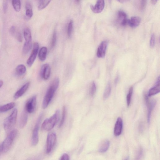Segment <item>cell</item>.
<instances>
[{"label": "cell", "instance_id": "obj_1", "mask_svg": "<svg viewBox=\"0 0 160 160\" xmlns=\"http://www.w3.org/2000/svg\"><path fill=\"white\" fill-rule=\"evenodd\" d=\"M59 80L56 78L52 82L45 96L42 103V107L44 109L47 107L51 101L54 94L58 88Z\"/></svg>", "mask_w": 160, "mask_h": 160}, {"label": "cell", "instance_id": "obj_2", "mask_svg": "<svg viewBox=\"0 0 160 160\" xmlns=\"http://www.w3.org/2000/svg\"><path fill=\"white\" fill-rule=\"evenodd\" d=\"M60 112L57 110L55 114L49 118L46 119L42 124L41 129L43 131H49L55 127L59 118Z\"/></svg>", "mask_w": 160, "mask_h": 160}, {"label": "cell", "instance_id": "obj_3", "mask_svg": "<svg viewBox=\"0 0 160 160\" xmlns=\"http://www.w3.org/2000/svg\"><path fill=\"white\" fill-rule=\"evenodd\" d=\"M17 134V131L16 130L12 131L9 133L2 144L0 145L3 153L8 152L11 148Z\"/></svg>", "mask_w": 160, "mask_h": 160}, {"label": "cell", "instance_id": "obj_4", "mask_svg": "<svg viewBox=\"0 0 160 160\" xmlns=\"http://www.w3.org/2000/svg\"><path fill=\"white\" fill-rule=\"evenodd\" d=\"M17 114V110L15 109L5 120L4 126L5 130L6 132L9 131L15 126L16 121Z\"/></svg>", "mask_w": 160, "mask_h": 160}, {"label": "cell", "instance_id": "obj_5", "mask_svg": "<svg viewBox=\"0 0 160 160\" xmlns=\"http://www.w3.org/2000/svg\"><path fill=\"white\" fill-rule=\"evenodd\" d=\"M42 117V114H41L38 118L33 131L32 136V144L33 146H36L38 143L39 131L41 122Z\"/></svg>", "mask_w": 160, "mask_h": 160}, {"label": "cell", "instance_id": "obj_6", "mask_svg": "<svg viewBox=\"0 0 160 160\" xmlns=\"http://www.w3.org/2000/svg\"><path fill=\"white\" fill-rule=\"evenodd\" d=\"M56 141V136L55 133L48 134L47 139L46 152L49 154L52 151L55 145Z\"/></svg>", "mask_w": 160, "mask_h": 160}, {"label": "cell", "instance_id": "obj_7", "mask_svg": "<svg viewBox=\"0 0 160 160\" xmlns=\"http://www.w3.org/2000/svg\"><path fill=\"white\" fill-rule=\"evenodd\" d=\"M36 96H34L28 100L25 106L26 111L27 112L31 114L34 112L36 108Z\"/></svg>", "mask_w": 160, "mask_h": 160}, {"label": "cell", "instance_id": "obj_8", "mask_svg": "<svg viewBox=\"0 0 160 160\" xmlns=\"http://www.w3.org/2000/svg\"><path fill=\"white\" fill-rule=\"evenodd\" d=\"M39 48V44L37 42L35 43L34 45L32 51L31 56L27 62V63L28 66L30 67L33 64L36 58Z\"/></svg>", "mask_w": 160, "mask_h": 160}, {"label": "cell", "instance_id": "obj_9", "mask_svg": "<svg viewBox=\"0 0 160 160\" xmlns=\"http://www.w3.org/2000/svg\"><path fill=\"white\" fill-rule=\"evenodd\" d=\"M108 44L107 41H104L101 43L97 52V56L98 58H103L105 57Z\"/></svg>", "mask_w": 160, "mask_h": 160}, {"label": "cell", "instance_id": "obj_10", "mask_svg": "<svg viewBox=\"0 0 160 160\" xmlns=\"http://www.w3.org/2000/svg\"><path fill=\"white\" fill-rule=\"evenodd\" d=\"M51 69L50 66L47 64L43 66L41 68L40 75V77L45 80H48L50 76Z\"/></svg>", "mask_w": 160, "mask_h": 160}, {"label": "cell", "instance_id": "obj_11", "mask_svg": "<svg viewBox=\"0 0 160 160\" xmlns=\"http://www.w3.org/2000/svg\"><path fill=\"white\" fill-rule=\"evenodd\" d=\"M104 7V0H97L94 6L91 5L90 8L94 13L98 14L102 12Z\"/></svg>", "mask_w": 160, "mask_h": 160}, {"label": "cell", "instance_id": "obj_12", "mask_svg": "<svg viewBox=\"0 0 160 160\" xmlns=\"http://www.w3.org/2000/svg\"><path fill=\"white\" fill-rule=\"evenodd\" d=\"M123 121L121 117H119L116 122L114 129V134L115 136H118L122 133L123 128Z\"/></svg>", "mask_w": 160, "mask_h": 160}, {"label": "cell", "instance_id": "obj_13", "mask_svg": "<svg viewBox=\"0 0 160 160\" xmlns=\"http://www.w3.org/2000/svg\"><path fill=\"white\" fill-rule=\"evenodd\" d=\"M146 103L148 106V113L147 115V121L148 123H150L151 116L153 110L154 109L156 104V101L155 100H152L149 102L148 97L146 98Z\"/></svg>", "mask_w": 160, "mask_h": 160}, {"label": "cell", "instance_id": "obj_14", "mask_svg": "<svg viewBox=\"0 0 160 160\" xmlns=\"http://www.w3.org/2000/svg\"><path fill=\"white\" fill-rule=\"evenodd\" d=\"M128 20L127 18V15L125 13L122 11H120L118 12V21L121 26H125L128 25Z\"/></svg>", "mask_w": 160, "mask_h": 160}, {"label": "cell", "instance_id": "obj_15", "mask_svg": "<svg viewBox=\"0 0 160 160\" xmlns=\"http://www.w3.org/2000/svg\"><path fill=\"white\" fill-rule=\"evenodd\" d=\"M30 84V83L28 82L21 87L15 94L14 96L15 100H17L22 97L29 88Z\"/></svg>", "mask_w": 160, "mask_h": 160}, {"label": "cell", "instance_id": "obj_16", "mask_svg": "<svg viewBox=\"0 0 160 160\" xmlns=\"http://www.w3.org/2000/svg\"><path fill=\"white\" fill-rule=\"evenodd\" d=\"M141 19L139 17L134 16L128 20V25L132 28H135L139 26L141 23Z\"/></svg>", "mask_w": 160, "mask_h": 160}, {"label": "cell", "instance_id": "obj_17", "mask_svg": "<svg viewBox=\"0 0 160 160\" xmlns=\"http://www.w3.org/2000/svg\"><path fill=\"white\" fill-rule=\"evenodd\" d=\"M28 119L27 112L24 111L21 114L19 121V126L20 128L22 129L26 125Z\"/></svg>", "mask_w": 160, "mask_h": 160}, {"label": "cell", "instance_id": "obj_18", "mask_svg": "<svg viewBox=\"0 0 160 160\" xmlns=\"http://www.w3.org/2000/svg\"><path fill=\"white\" fill-rule=\"evenodd\" d=\"M160 79L159 77L157 80L155 86L149 90L148 93V97H151L152 96L158 94L160 92Z\"/></svg>", "mask_w": 160, "mask_h": 160}, {"label": "cell", "instance_id": "obj_19", "mask_svg": "<svg viewBox=\"0 0 160 160\" xmlns=\"http://www.w3.org/2000/svg\"><path fill=\"white\" fill-rule=\"evenodd\" d=\"M26 17L28 19H30L33 15V12L30 3L27 2L26 4Z\"/></svg>", "mask_w": 160, "mask_h": 160}, {"label": "cell", "instance_id": "obj_20", "mask_svg": "<svg viewBox=\"0 0 160 160\" xmlns=\"http://www.w3.org/2000/svg\"><path fill=\"white\" fill-rule=\"evenodd\" d=\"M14 102H11L4 105L0 106V112L2 113L7 112L12 109L15 106Z\"/></svg>", "mask_w": 160, "mask_h": 160}, {"label": "cell", "instance_id": "obj_21", "mask_svg": "<svg viewBox=\"0 0 160 160\" xmlns=\"http://www.w3.org/2000/svg\"><path fill=\"white\" fill-rule=\"evenodd\" d=\"M110 142L108 140H106L103 142L99 148V151L101 153H104L107 151L109 148Z\"/></svg>", "mask_w": 160, "mask_h": 160}, {"label": "cell", "instance_id": "obj_22", "mask_svg": "<svg viewBox=\"0 0 160 160\" xmlns=\"http://www.w3.org/2000/svg\"><path fill=\"white\" fill-rule=\"evenodd\" d=\"M47 49L46 47H42L40 50L39 53V60L42 61H45L47 56Z\"/></svg>", "mask_w": 160, "mask_h": 160}, {"label": "cell", "instance_id": "obj_23", "mask_svg": "<svg viewBox=\"0 0 160 160\" xmlns=\"http://www.w3.org/2000/svg\"><path fill=\"white\" fill-rule=\"evenodd\" d=\"M26 67L24 65H20L16 68V73L18 76H22L26 73Z\"/></svg>", "mask_w": 160, "mask_h": 160}, {"label": "cell", "instance_id": "obj_24", "mask_svg": "<svg viewBox=\"0 0 160 160\" xmlns=\"http://www.w3.org/2000/svg\"><path fill=\"white\" fill-rule=\"evenodd\" d=\"M52 0H40L38 9L41 10L45 9L49 4Z\"/></svg>", "mask_w": 160, "mask_h": 160}, {"label": "cell", "instance_id": "obj_25", "mask_svg": "<svg viewBox=\"0 0 160 160\" xmlns=\"http://www.w3.org/2000/svg\"><path fill=\"white\" fill-rule=\"evenodd\" d=\"M111 91V85L108 83L105 88L103 98L104 100L108 99L110 95Z\"/></svg>", "mask_w": 160, "mask_h": 160}, {"label": "cell", "instance_id": "obj_26", "mask_svg": "<svg viewBox=\"0 0 160 160\" xmlns=\"http://www.w3.org/2000/svg\"><path fill=\"white\" fill-rule=\"evenodd\" d=\"M24 36L26 42H32L31 34L29 29H25L24 31Z\"/></svg>", "mask_w": 160, "mask_h": 160}, {"label": "cell", "instance_id": "obj_27", "mask_svg": "<svg viewBox=\"0 0 160 160\" xmlns=\"http://www.w3.org/2000/svg\"><path fill=\"white\" fill-rule=\"evenodd\" d=\"M13 7L17 12H19L21 9V4L20 0H12Z\"/></svg>", "mask_w": 160, "mask_h": 160}, {"label": "cell", "instance_id": "obj_28", "mask_svg": "<svg viewBox=\"0 0 160 160\" xmlns=\"http://www.w3.org/2000/svg\"><path fill=\"white\" fill-rule=\"evenodd\" d=\"M32 47V42H26L23 48V51L24 54H27L30 50Z\"/></svg>", "mask_w": 160, "mask_h": 160}, {"label": "cell", "instance_id": "obj_29", "mask_svg": "<svg viewBox=\"0 0 160 160\" xmlns=\"http://www.w3.org/2000/svg\"><path fill=\"white\" fill-rule=\"evenodd\" d=\"M133 91V88L132 87H131L130 88L128 93L127 96V103L128 107H129L131 104Z\"/></svg>", "mask_w": 160, "mask_h": 160}, {"label": "cell", "instance_id": "obj_30", "mask_svg": "<svg viewBox=\"0 0 160 160\" xmlns=\"http://www.w3.org/2000/svg\"><path fill=\"white\" fill-rule=\"evenodd\" d=\"M66 107L65 106H64L63 108V111L62 114V117L59 125V127H61L63 124L66 119Z\"/></svg>", "mask_w": 160, "mask_h": 160}, {"label": "cell", "instance_id": "obj_31", "mask_svg": "<svg viewBox=\"0 0 160 160\" xmlns=\"http://www.w3.org/2000/svg\"><path fill=\"white\" fill-rule=\"evenodd\" d=\"M73 21L71 20L68 24L67 28V34L69 37H70L73 28Z\"/></svg>", "mask_w": 160, "mask_h": 160}, {"label": "cell", "instance_id": "obj_32", "mask_svg": "<svg viewBox=\"0 0 160 160\" xmlns=\"http://www.w3.org/2000/svg\"><path fill=\"white\" fill-rule=\"evenodd\" d=\"M96 90H97V87H96L95 83L94 82H93L92 83L90 89V95L93 97L94 95Z\"/></svg>", "mask_w": 160, "mask_h": 160}, {"label": "cell", "instance_id": "obj_33", "mask_svg": "<svg viewBox=\"0 0 160 160\" xmlns=\"http://www.w3.org/2000/svg\"><path fill=\"white\" fill-rule=\"evenodd\" d=\"M56 39L57 36L56 32V31H55L54 33H53L51 43V48H52L55 46L56 44Z\"/></svg>", "mask_w": 160, "mask_h": 160}, {"label": "cell", "instance_id": "obj_34", "mask_svg": "<svg viewBox=\"0 0 160 160\" xmlns=\"http://www.w3.org/2000/svg\"><path fill=\"white\" fill-rule=\"evenodd\" d=\"M155 35L153 34L151 36L150 42V46L151 47L153 48L155 46Z\"/></svg>", "mask_w": 160, "mask_h": 160}, {"label": "cell", "instance_id": "obj_35", "mask_svg": "<svg viewBox=\"0 0 160 160\" xmlns=\"http://www.w3.org/2000/svg\"><path fill=\"white\" fill-rule=\"evenodd\" d=\"M70 157L67 154H64L60 158L61 160H69Z\"/></svg>", "mask_w": 160, "mask_h": 160}, {"label": "cell", "instance_id": "obj_36", "mask_svg": "<svg viewBox=\"0 0 160 160\" xmlns=\"http://www.w3.org/2000/svg\"><path fill=\"white\" fill-rule=\"evenodd\" d=\"M147 0H141V7L142 9H144L146 6Z\"/></svg>", "mask_w": 160, "mask_h": 160}, {"label": "cell", "instance_id": "obj_37", "mask_svg": "<svg viewBox=\"0 0 160 160\" xmlns=\"http://www.w3.org/2000/svg\"><path fill=\"white\" fill-rule=\"evenodd\" d=\"M16 30V29L15 27L14 26H12L10 28V33L13 35L15 32Z\"/></svg>", "mask_w": 160, "mask_h": 160}, {"label": "cell", "instance_id": "obj_38", "mask_svg": "<svg viewBox=\"0 0 160 160\" xmlns=\"http://www.w3.org/2000/svg\"><path fill=\"white\" fill-rule=\"evenodd\" d=\"M143 151L141 149H140L139 151L138 152V154L137 156V159H140L142 156Z\"/></svg>", "mask_w": 160, "mask_h": 160}, {"label": "cell", "instance_id": "obj_39", "mask_svg": "<svg viewBox=\"0 0 160 160\" xmlns=\"http://www.w3.org/2000/svg\"><path fill=\"white\" fill-rule=\"evenodd\" d=\"M117 1L121 3H123L124 2L130 1V0H116Z\"/></svg>", "mask_w": 160, "mask_h": 160}, {"label": "cell", "instance_id": "obj_40", "mask_svg": "<svg viewBox=\"0 0 160 160\" xmlns=\"http://www.w3.org/2000/svg\"><path fill=\"white\" fill-rule=\"evenodd\" d=\"M158 0H152L151 2L152 4L155 5L157 3Z\"/></svg>", "mask_w": 160, "mask_h": 160}, {"label": "cell", "instance_id": "obj_41", "mask_svg": "<svg viewBox=\"0 0 160 160\" xmlns=\"http://www.w3.org/2000/svg\"><path fill=\"white\" fill-rule=\"evenodd\" d=\"M3 82L2 80H0V88H1L3 86Z\"/></svg>", "mask_w": 160, "mask_h": 160}, {"label": "cell", "instance_id": "obj_42", "mask_svg": "<svg viewBox=\"0 0 160 160\" xmlns=\"http://www.w3.org/2000/svg\"><path fill=\"white\" fill-rule=\"evenodd\" d=\"M80 0H76V1L77 2H79L80 1Z\"/></svg>", "mask_w": 160, "mask_h": 160}]
</instances>
